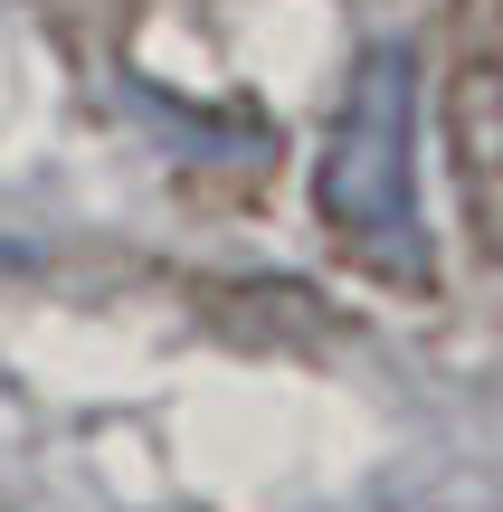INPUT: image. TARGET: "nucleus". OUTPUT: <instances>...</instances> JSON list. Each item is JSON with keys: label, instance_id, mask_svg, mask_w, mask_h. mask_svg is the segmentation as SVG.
Returning <instances> with one entry per match:
<instances>
[{"label": "nucleus", "instance_id": "f257e3e1", "mask_svg": "<svg viewBox=\"0 0 503 512\" xmlns=\"http://www.w3.org/2000/svg\"><path fill=\"white\" fill-rule=\"evenodd\" d=\"M314 219L380 285H428V209H418V57L371 38L333 105L314 162Z\"/></svg>", "mask_w": 503, "mask_h": 512}, {"label": "nucleus", "instance_id": "f03ea898", "mask_svg": "<svg viewBox=\"0 0 503 512\" xmlns=\"http://www.w3.org/2000/svg\"><path fill=\"white\" fill-rule=\"evenodd\" d=\"M466 124H475V152H485V171L503 181V67L475 86V105H466Z\"/></svg>", "mask_w": 503, "mask_h": 512}]
</instances>
